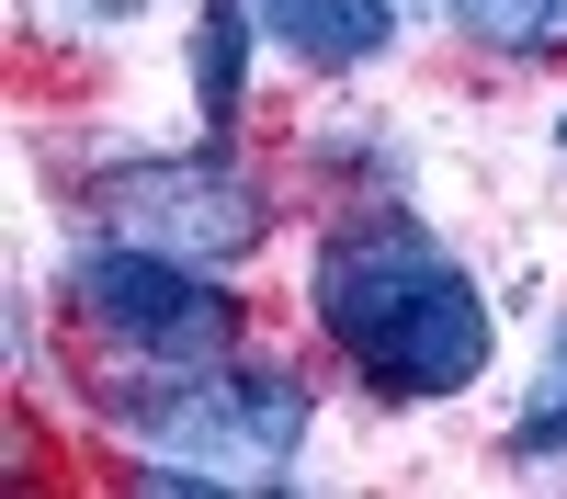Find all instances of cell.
I'll return each instance as SVG.
<instances>
[{"mask_svg":"<svg viewBox=\"0 0 567 499\" xmlns=\"http://www.w3.org/2000/svg\"><path fill=\"white\" fill-rule=\"evenodd\" d=\"M454 23L488 58H567V0H454Z\"/></svg>","mask_w":567,"mask_h":499,"instance_id":"obj_6","label":"cell"},{"mask_svg":"<svg viewBox=\"0 0 567 499\" xmlns=\"http://www.w3.org/2000/svg\"><path fill=\"white\" fill-rule=\"evenodd\" d=\"M148 0H45V23L58 34H114V23H136Z\"/></svg>","mask_w":567,"mask_h":499,"instance_id":"obj_9","label":"cell"},{"mask_svg":"<svg viewBox=\"0 0 567 499\" xmlns=\"http://www.w3.org/2000/svg\"><path fill=\"white\" fill-rule=\"evenodd\" d=\"M69 306H80V330H103L136 363H216L239 341V295L205 284V261H171L136 239H91L69 261Z\"/></svg>","mask_w":567,"mask_h":499,"instance_id":"obj_3","label":"cell"},{"mask_svg":"<svg viewBox=\"0 0 567 499\" xmlns=\"http://www.w3.org/2000/svg\"><path fill=\"white\" fill-rule=\"evenodd\" d=\"M318 330L374 397H454L488 375V295L409 216H363L318 250Z\"/></svg>","mask_w":567,"mask_h":499,"instance_id":"obj_1","label":"cell"},{"mask_svg":"<svg viewBox=\"0 0 567 499\" xmlns=\"http://www.w3.org/2000/svg\"><path fill=\"white\" fill-rule=\"evenodd\" d=\"M91 216H103V239L171 250V261H239L261 239V194L227 159H125L91 181Z\"/></svg>","mask_w":567,"mask_h":499,"instance_id":"obj_4","label":"cell"},{"mask_svg":"<svg viewBox=\"0 0 567 499\" xmlns=\"http://www.w3.org/2000/svg\"><path fill=\"white\" fill-rule=\"evenodd\" d=\"M567 443V318H556V341H545V375L523 397V454H556Z\"/></svg>","mask_w":567,"mask_h":499,"instance_id":"obj_8","label":"cell"},{"mask_svg":"<svg viewBox=\"0 0 567 499\" xmlns=\"http://www.w3.org/2000/svg\"><path fill=\"white\" fill-rule=\"evenodd\" d=\"M250 12H261V34L284 58H307V69H363V58H386V34H398L386 0H250Z\"/></svg>","mask_w":567,"mask_h":499,"instance_id":"obj_5","label":"cell"},{"mask_svg":"<svg viewBox=\"0 0 567 499\" xmlns=\"http://www.w3.org/2000/svg\"><path fill=\"white\" fill-rule=\"evenodd\" d=\"M125 432L148 443L159 488H272L307 443V386L272 363H159L125 386Z\"/></svg>","mask_w":567,"mask_h":499,"instance_id":"obj_2","label":"cell"},{"mask_svg":"<svg viewBox=\"0 0 567 499\" xmlns=\"http://www.w3.org/2000/svg\"><path fill=\"white\" fill-rule=\"evenodd\" d=\"M250 0H205V23H194V91H205V125L239 114V58H250Z\"/></svg>","mask_w":567,"mask_h":499,"instance_id":"obj_7","label":"cell"}]
</instances>
